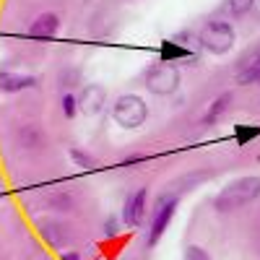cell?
I'll use <instances>...</instances> for the list:
<instances>
[{"mask_svg": "<svg viewBox=\"0 0 260 260\" xmlns=\"http://www.w3.org/2000/svg\"><path fill=\"white\" fill-rule=\"evenodd\" d=\"M255 198H260V175H250V177H240V180L229 182L216 195L213 206L219 211H232V208H240Z\"/></svg>", "mask_w": 260, "mask_h": 260, "instance_id": "obj_1", "label": "cell"}, {"mask_svg": "<svg viewBox=\"0 0 260 260\" xmlns=\"http://www.w3.org/2000/svg\"><path fill=\"white\" fill-rule=\"evenodd\" d=\"M234 39H237V34L229 21H208L198 34L201 47L211 55H226L234 47Z\"/></svg>", "mask_w": 260, "mask_h": 260, "instance_id": "obj_2", "label": "cell"}, {"mask_svg": "<svg viewBox=\"0 0 260 260\" xmlns=\"http://www.w3.org/2000/svg\"><path fill=\"white\" fill-rule=\"evenodd\" d=\"M112 117L120 127L125 130H133V127H141L148 117V107L146 102L138 96V94H122L115 107H112Z\"/></svg>", "mask_w": 260, "mask_h": 260, "instance_id": "obj_3", "label": "cell"}, {"mask_svg": "<svg viewBox=\"0 0 260 260\" xmlns=\"http://www.w3.org/2000/svg\"><path fill=\"white\" fill-rule=\"evenodd\" d=\"M146 89L156 96H172L180 89V71L175 62H159L146 73Z\"/></svg>", "mask_w": 260, "mask_h": 260, "instance_id": "obj_4", "label": "cell"}, {"mask_svg": "<svg viewBox=\"0 0 260 260\" xmlns=\"http://www.w3.org/2000/svg\"><path fill=\"white\" fill-rule=\"evenodd\" d=\"M177 211V198H172V195H164L159 198L154 213H151V229H148V245H156L161 240V234L167 232L172 216Z\"/></svg>", "mask_w": 260, "mask_h": 260, "instance_id": "obj_5", "label": "cell"}, {"mask_svg": "<svg viewBox=\"0 0 260 260\" xmlns=\"http://www.w3.org/2000/svg\"><path fill=\"white\" fill-rule=\"evenodd\" d=\"M104 104H107V91H104V86L99 83H89V86H83V91L78 96V110L83 115H99L104 110Z\"/></svg>", "mask_w": 260, "mask_h": 260, "instance_id": "obj_6", "label": "cell"}, {"mask_svg": "<svg viewBox=\"0 0 260 260\" xmlns=\"http://www.w3.org/2000/svg\"><path fill=\"white\" fill-rule=\"evenodd\" d=\"M143 213H146V187H138L133 195H127L122 208V221L127 226H138L143 221Z\"/></svg>", "mask_w": 260, "mask_h": 260, "instance_id": "obj_7", "label": "cell"}, {"mask_svg": "<svg viewBox=\"0 0 260 260\" xmlns=\"http://www.w3.org/2000/svg\"><path fill=\"white\" fill-rule=\"evenodd\" d=\"M60 31V16L57 13H39L34 21H31V26H29V34L34 39H52L57 37Z\"/></svg>", "mask_w": 260, "mask_h": 260, "instance_id": "obj_8", "label": "cell"}, {"mask_svg": "<svg viewBox=\"0 0 260 260\" xmlns=\"http://www.w3.org/2000/svg\"><path fill=\"white\" fill-rule=\"evenodd\" d=\"M34 83H37L34 76H18V73L0 71V94H16V91H24V89H31Z\"/></svg>", "mask_w": 260, "mask_h": 260, "instance_id": "obj_9", "label": "cell"}, {"mask_svg": "<svg viewBox=\"0 0 260 260\" xmlns=\"http://www.w3.org/2000/svg\"><path fill=\"white\" fill-rule=\"evenodd\" d=\"M177 60H195V55L187 47H182L177 39L161 42V62H177Z\"/></svg>", "mask_w": 260, "mask_h": 260, "instance_id": "obj_10", "label": "cell"}, {"mask_svg": "<svg viewBox=\"0 0 260 260\" xmlns=\"http://www.w3.org/2000/svg\"><path fill=\"white\" fill-rule=\"evenodd\" d=\"M260 81V55H255L250 62H245V68L237 73V83L240 86H250Z\"/></svg>", "mask_w": 260, "mask_h": 260, "instance_id": "obj_11", "label": "cell"}, {"mask_svg": "<svg viewBox=\"0 0 260 260\" xmlns=\"http://www.w3.org/2000/svg\"><path fill=\"white\" fill-rule=\"evenodd\" d=\"M229 102H232V94H229V91H226V94H221L219 99H213V104L208 107V112L203 115V125H213L216 120H219V117L226 112Z\"/></svg>", "mask_w": 260, "mask_h": 260, "instance_id": "obj_12", "label": "cell"}, {"mask_svg": "<svg viewBox=\"0 0 260 260\" xmlns=\"http://www.w3.org/2000/svg\"><path fill=\"white\" fill-rule=\"evenodd\" d=\"M42 141H45V136H42L39 127H34V125H26V127L18 133V143L24 146V148H39Z\"/></svg>", "mask_w": 260, "mask_h": 260, "instance_id": "obj_13", "label": "cell"}, {"mask_svg": "<svg viewBox=\"0 0 260 260\" xmlns=\"http://www.w3.org/2000/svg\"><path fill=\"white\" fill-rule=\"evenodd\" d=\"M60 107H62V115L68 117V120H73V117L78 115V96H73V94H62Z\"/></svg>", "mask_w": 260, "mask_h": 260, "instance_id": "obj_14", "label": "cell"}, {"mask_svg": "<svg viewBox=\"0 0 260 260\" xmlns=\"http://www.w3.org/2000/svg\"><path fill=\"white\" fill-rule=\"evenodd\" d=\"M68 154H71L73 164H76V167H81V169H91V167L96 164V161H94V156H89V154H86V151H81V148H71Z\"/></svg>", "mask_w": 260, "mask_h": 260, "instance_id": "obj_15", "label": "cell"}, {"mask_svg": "<svg viewBox=\"0 0 260 260\" xmlns=\"http://www.w3.org/2000/svg\"><path fill=\"white\" fill-rule=\"evenodd\" d=\"M226 6H229V11H232V16H245V13H250V8L255 6V0H226Z\"/></svg>", "mask_w": 260, "mask_h": 260, "instance_id": "obj_16", "label": "cell"}, {"mask_svg": "<svg viewBox=\"0 0 260 260\" xmlns=\"http://www.w3.org/2000/svg\"><path fill=\"white\" fill-rule=\"evenodd\" d=\"M255 136H260V125L257 127H234V138L240 146H247V141Z\"/></svg>", "mask_w": 260, "mask_h": 260, "instance_id": "obj_17", "label": "cell"}, {"mask_svg": "<svg viewBox=\"0 0 260 260\" xmlns=\"http://www.w3.org/2000/svg\"><path fill=\"white\" fill-rule=\"evenodd\" d=\"M185 260H211V257H208V252H206L203 247L190 245V247L185 250Z\"/></svg>", "mask_w": 260, "mask_h": 260, "instance_id": "obj_18", "label": "cell"}, {"mask_svg": "<svg viewBox=\"0 0 260 260\" xmlns=\"http://www.w3.org/2000/svg\"><path fill=\"white\" fill-rule=\"evenodd\" d=\"M60 260H81V255H78L76 250H68V252H62V255H60Z\"/></svg>", "mask_w": 260, "mask_h": 260, "instance_id": "obj_19", "label": "cell"}, {"mask_svg": "<svg viewBox=\"0 0 260 260\" xmlns=\"http://www.w3.org/2000/svg\"><path fill=\"white\" fill-rule=\"evenodd\" d=\"M104 232H107V234H115V221H107V224H104Z\"/></svg>", "mask_w": 260, "mask_h": 260, "instance_id": "obj_20", "label": "cell"}]
</instances>
